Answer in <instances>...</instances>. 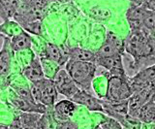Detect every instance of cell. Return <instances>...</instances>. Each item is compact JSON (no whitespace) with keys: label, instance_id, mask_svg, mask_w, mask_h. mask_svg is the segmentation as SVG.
<instances>
[{"label":"cell","instance_id":"f1b7e54d","mask_svg":"<svg viewBox=\"0 0 155 129\" xmlns=\"http://www.w3.org/2000/svg\"><path fill=\"white\" fill-rule=\"evenodd\" d=\"M91 129H102L99 125H97V126H95V127H93V128H91Z\"/></svg>","mask_w":155,"mask_h":129},{"label":"cell","instance_id":"603a6c76","mask_svg":"<svg viewBox=\"0 0 155 129\" xmlns=\"http://www.w3.org/2000/svg\"><path fill=\"white\" fill-rule=\"evenodd\" d=\"M23 31L24 30L21 28V26L17 22L12 20L5 21L0 25V34L8 38H12L16 35L21 34Z\"/></svg>","mask_w":155,"mask_h":129},{"label":"cell","instance_id":"e0dca14e","mask_svg":"<svg viewBox=\"0 0 155 129\" xmlns=\"http://www.w3.org/2000/svg\"><path fill=\"white\" fill-rule=\"evenodd\" d=\"M44 54H45V56H44L45 58L51 61H53L57 65H59L60 67H62L68 60V57L65 54V51H61L59 48L56 45L52 44V43H48V44H46Z\"/></svg>","mask_w":155,"mask_h":129},{"label":"cell","instance_id":"6da1fadb","mask_svg":"<svg viewBox=\"0 0 155 129\" xmlns=\"http://www.w3.org/2000/svg\"><path fill=\"white\" fill-rule=\"evenodd\" d=\"M154 35H147L143 30L131 31L123 40L124 51L134 58L139 71L148 66V60L154 62Z\"/></svg>","mask_w":155,"mask_h":129},{"label":"cell","instance_id":"7a4b0ae2","mask_svg":"<svg viewBox=\"0 0 155 129\" xmlns=\"http://www.w3.org/2000/svg\"><path fill=\"white\" fill-rule=\"evenodd\" d=\"M65 70L80 89L90 91L97 70L95 63L68 59L65 63Z\"/></svg>","mask_w":155,"mask_h":129},{"label":"cell","instance_id":"9a60e30c","mask_svg":"<svg viewBox=\"0 0 155 129\" xmlns=\"http://www.w3.org/2000/svg\"><path fill=\"white\" fill-rule=\"evenodd\" d=\"M32 44V37L26 31H23L21 34L10 38V47H11V50L13 52L30 50Z\"/></svg>","mask_w":155,"mask_h":129},{"label":"cell","instance_id":"7c38bea8","mask_svg":"<svg viewBox=\"0 0 155 129\" xmlns=\"http://www.w3.org/2000/svg\"><path fill=\"white\" fill-rule=\"evenodd\" d=\"M3 45L0 50V77H6L11 70L12 50L10 47V38L2 36Z\"/></svg>","mask_w":155,"mask_h":129},{"label":"cell","instance_id":"30bf717a","mask_svg":"<svg viewBox=\"0 0 155 129\" xmlns=\"http://www.w3.org/2000/svg\"><path fill=\"white\" fill-rule=\"evenodd\" d=\"M77 109H78L77 104H75L69 99H64L53 105L51 111H52L53 117H54L57 123L62 121L70 119V117L73 116V114L75 113Z\"/></svg>","mask_w":155,"mask_h":129},{"label":"cell","instance_id":"cb8c5ba5","mask_svg":"<svg viewBox=\"0 0 155 129\" xmlns=\"http://www.w3.org/2000/svg\"><path fill=\"white\" fill-rule=\"evenodd\" d=\"M155 13L143 6V31L147 35H154Z\"/></svg>","mask_w":155,"mask_h":129},{"label":"cell","instance_id":"484cf974","mask_svg":"<svg viewBox=\"0 0 155 129\" xmlns=\"http://www.w3.org/2000/svg\"><path fill=\"white\" fill-rule=\"evenodd\" d=\"M99 126L102 129H123L115 119L106 116V114H102V121Z\"/></svg>","mask_w":155,"mask_h":129},{"label":"cell","instance_id":"ba28073f","mask_svg":"<svg viewBox=\"0 0 155 129\" xmlns=\"http://www.w3.org/2000/svg\"><path fill=\"white\" fill-rule=\"evenodd\" d=\"M152 96H154V87L143 88L133 92L128 98V114L137 117L140 109Z\"/></svg>","mask_w":155,"mask_h":129},{"label":"cell","instance_id":"3957f363","mask_svg":"<svg viewBox=\"0 0 155 129\" xmlns=\"http://www.w3.org/2000/svg\"><path fill=\"white\" fill-rule=\"evenodd\" d=\"M128 77L126 76H108L105 98L108 101L119 102L127 100L132 95Z\"/></svg>","mask_w":155,"mask_h":129},{"label":"cell","instance_id":"ac0fdd59","mask_svg":"<svg viewBox=\"0 0 155 129\" xmlns=\"http://www.w3.org/2000/svg\"><path fill=\"white\" fill-rule=\"evenodd\" d=\"M65 54L68 57V59L77 60V61H84V62H91L95 63L96 57L93 51L82 49V48H69Z\"/></svg>","mask_w":155,"mask_h":129},{"label":"cell","instance_id":"5bb4252c","mask_svg":"<svg viewBox=\"0 0 155 129\" xmlns=\"http://www.w3.org/2000/svg\"><path fill=\"white\" fill-rule=\"evenodd\" d=\"M126 18L131 31L143 29V6L131 5L126 12Z\"/></svg>","mask_w":155,"mask_h":129},{"label":"cell","instance_id":"d4e9b609","mask_svg":"<svg viewBox=\"0 0 155 129\" xmlns=\"http://www.w3.org/2000/svg\"><path fill=\"white\" fill-rule=\"evenodd\" d=\"M40 62H41L44 76H45V78H48V79L52 80V78L54 77V75L57 73V71L61 68L59 65H57L53 61H51L45 58V57H41Z\"/></svg>","mask_w":155,"mask_h":129},{"label":"cell","instance_id":"7402d4cb","mask_svg":"<svg viewBox=\"0 0 155 129\" xmlns=\"http://www.w3.org/2000/svg\"><path fill=\"white\" fill-rule=\"evenodd\" d=\"M22 129H38L41 114L36 113H22L17 117Z\"/></svg>","mask_w":155,"mask_h":129},{"label":"cell","instance_id":"4316f807","mask_svg":"<svg viewBox=\"0 0 155 129\" xmlns=\"http://www.w3.org/2000/svg\"><path fill=\"white\" fill-rule=\"evenodd\" d=\"M55 129H79V126L75 121H71V119H67V121L57 122Z\"/></svg>","mask_w":155,"mask_h":129},{"label":"cell","instance_id":"8992f818","mask_svg":"<svg viewBox=\"0 0 155 129\" xmlns=\"http://www.w3.org/2000/svg\"><path fill=\"white\" fill-rule=\"evenodd\" d=\"M154 79H155V66L151 65L143 69H140L139 72L128 78V82L132 92L138 91L143 88L154 87Z\"/></svg>","mask_w":155,"mask_h":129},{"label":"cell","instance_id":"5b68a950","mask_svg":"<svg viewBox=\"0 0 155 129\" xmlns=\"http://www.w3.org/2000/svg\"><path fill=\"white\" fill-rule=\"evenodd\" d=\"M52 81L57 93L62 94L68 99H71L80 90L65 69L60 68L58 70L54 77L52 78Z\"/></svg>","mask_w":155,"mask_h":129},{"label":"cell","instance_id":"8fae6325","mask_svg":"<svg viewBox=\"0 0 155 129\" xmlns=\"http://www.w3.org/2000/svg\"><path fill=\"white\" fill-rule=\"evenodd\" d=\"M11 101L14 106L17 109H18L19 111H21L22 113H36V114H43L48 110V108L44 106V105L24 99L21 96H18V94H15L14 96H11Z\"/></svg>","mask_w":155,"mask_h":129},{"label":"cell","instance_id":"d6986e66","mask_svg":"<svg viewBox=\"0 0 155 129\" xmlns=\"http://www.w3.org/2000/svg\"><path fill=\"white\" fill-rule=\"evenodd\" d=\"M137 118L143 124H152L155 119V103L154 96L144 103L138 113Z\"/></svg>","mask_w":155,"mask_h":129},{"label":"cell","instance_id":"277c9868","mask_svg":"<svg viewBox=\"0 0 155 129\" xmlns=\"http://www.w3.org/2000/svg\"><path fill=\"white\" fill-rule=\"evenodd\" d=\"M36 87L38 91V102L47 108H52L57 99V91L51 79L43 78L35 83H31Z\"/></svg>","mask_w":155,"mask_h":129},{"label":"cell","instance_id":"83f0119b","mask_svg":"<svg viewBox=\"0 0 155 129\" xmlns=\"http://www.w3.org/2000/svg\"><path fill=\"white\" fill-rule=\"evenodd\" d=\"M0 129H9V125H6V124L0 123Z\"/></svg>","mask_w":155,"mask_h":129},{"label":"cell","instance_id":"f546056e","mask_svg":"<svg viewBox=\"0 0 155 129\" xmlns=\"http://www.w3.org/2000/svg\"><path fill=\"white\" fill-rule=\"evenodd\" d=\"M151 1H155V0H151Z\"/></svg>","mask_w":155,"mask_h":129},{"label":"cell","instance_id":"44dd1931","mask_svg":"<svg viewBox=\"0 0 155 129\" xmlns=\"http://www.w3.org/2000/svg\"><path fill=\"white\" fill-rule=\"evenodd\" d=\"M18 0H0V18L3 22L14 18L18 10Z\"/></svg>","mask_w":155,"mask_h":129},{"label":"cell","instance_id":"52a82bcc","mask_svg":"<svg viewBox=\"0 0 155 129\" xmlns=\"http://www.w3.org/2000/svg\"><path fill=\"white\" fill-rule=\"evenodd\" d=\"M124 52V46L123 40L119 39L114 33L109 32L106 36V40L103 44L98 49V51H95V57L100 58V57H107L111 56L114 55H122Z\"/></svg>","mask_w":155,"mask_h":129},{"label":"cell","instance_id":"9c48e42d","mask_svg":"<svg viewBox=\"0 0 155 129\" xmlns=\"http://www.w3.org/2000/svg\"><path fill=\"white\" fill-rule=\"evenodd\" d=\"M77 105L84 106L86 109H88L91 112H101L102 113V105L100 98H96L93 95H91L90 92H87L85 90L80 89L71 99Z\"/></svg>","mask_w":155,"mask_h":129},{"label":"cell","instance_id":"4fadbf2b","mask_svg":"<svg viewBox=\"0 0 155 129\" xmlns=\"http://www.w3.org/2000/svg\"><path fill=\"white\" fill-rule=\"evenodd\" d=\"M22 75L25 77L30 83H35L37 81L45 78L43 73V69L41 66L40 59H38L32 54L31 59L29 61L28 65L24 66L21 71Z\"/></svg>","mask_w":155,"mask_h":129},{"label":"cell","instance_id":"2e32d148","mask_svg":"<svg viewBox=\"0 0 155 129\" xmlns=\"http://www.w3.org/2000/svg\"><path fill=\"white\" fill-rule=\"evenodd\" d=\"M104 114L115 119L123 129H140L143 126V123L137 117L130 116L128 114H120L114 112H107Z\"/></svg>","mask_w":155,"mask_h":129},{"label":"cell","instance_id":"ffe728a7","mask_svg":"<svg viewBox=\"0 0 155 129\" xmlns=\"http://www.w3.org/2000/svg\"><path fill=\"white\" fill-rule=\"evenodd\" d=\"M95 64L97 66H101V67L105 68L108 72L114 69L124 68L123 61H122V55H119V54L111 55V56L96 58Z\"/></svg>","mask_w":155,"mask_h":129}]
</instances>
